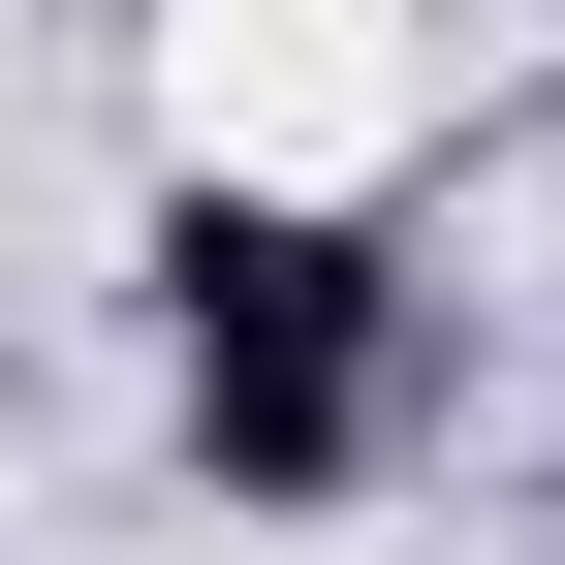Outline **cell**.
<instances>
[{"label": "cell", "instance_id": "obj_1", "mask_svg": "<svg viewBox=\"0 0 565 565\" xmlns=\"http://www.w3.org/2000/svg\"><path fill=\"white\" fill-rule=\"evenodd\" d=\"M126 282H158V440H189V503H221V534H315V503H377V471L440 440V282H408L377 189L189 158Z\"/></svg>", "mask_w": 565, "mask_h": 565}, {"label": "cell", "instance_id": "obj_2", "mask_svg": "<svg viewBox=\"0 0 565 565\" xmlns=\"http://www.w3.org/2000/svg\"><path fill=\"white\" fill-rule=\"evenodd\" d=\"M471 32H565V0H471Z\"/></svg>", "mask_w": 565, "mask_h": 565}]
</instances>
